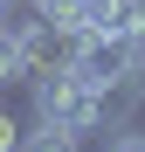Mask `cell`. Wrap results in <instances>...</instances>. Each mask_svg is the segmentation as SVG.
Instances as JSON below:
<instances>
[{"label":"cell","mask_w":145,"mask_h":152,"mask_svg":"<svg viewBox=\"0 0 145 152\" xmlns=\"http://www.w3.org/2000/svg\"><path fill=\"white\" fill-rule=\"evenodd\" d=\"M69 69H76L90 90H125V83H145V42L83 35L76 48H69Z\"/></svg>","instance_id":"obj_2"},{"label":"cell","mask_w":145,"mask_h":152,"mask_svg":"<svg viewBox=\"0 0 145 152\" xmlns=\"http://www.w3.org/2000/svg\"><path fill=\"white\" fill-rule=\"evenodd\" d=\"M0 152H21V124H14L7 104H0Z\"/></svg>","instance_id":"obj_6"},{"label":"cell","mask_w":145,"mask_h":152,"mask_svg":"<svg viewBox=\"0 0 145 152\" xmlns=\"http://www.w3.org/2000/svg\"><path fill=\"white\" fill-rule=\"evenodd\" d=\"M83 35L145 42V0H83Z\"/></svg>","instance_id":"obj_3"},{"label":"cell","mask_w":145,"mask_h":152,"mask_svg":"<svg viewBox=\"0 0 145 152\" xmlns=\"http://www.w3.org/2000/svg\"><path fill=\"white\" fill-rule=\"evenodd\" d=\"M97 152H145V132H138V124H111Z\"/></svg>","instance_id":"obj_5"},{"label":"cell","mask_w":145,"mask_h":152,"mask_svg":"<svg viewBox=\"0 0 145 152\" xmlns=\"http://www.w3.org/2000/svg\"><path fill=\"white\" fill-rule=\"evenodd\" d=\"M83 138H69V132H55V124H35V132H21V152H76Z\"/></svg>","instance_id":"obj_4"},{"label":"cell","mask_w":145,"mask_h":152,"mask_svg":"<svg viewBox=\"0 0 145 152\" xmlns=\"http://www.w3.org/2000/svg\"><path fill=\"white\" fill-rule=\"evenodd\" d=\"M35 124H55L69 138H90V132H111V111H104V90H90L76 69H48L35 76Z\"/></svg>","instance_id":"obj_1"},{"label":"cell","mask_w":145,"mask_h":152,"mask_svg":"<svg viewBox=\"0 0 145 152\" xmlns=\"http://www.w3.org/2000/svg\"><path fill=\"white\" fill-rule=\"evenodd\" d=\"M0 90H7V76H0Z\"/></svg>","instance_id":"obj_7"}]
</instances>
